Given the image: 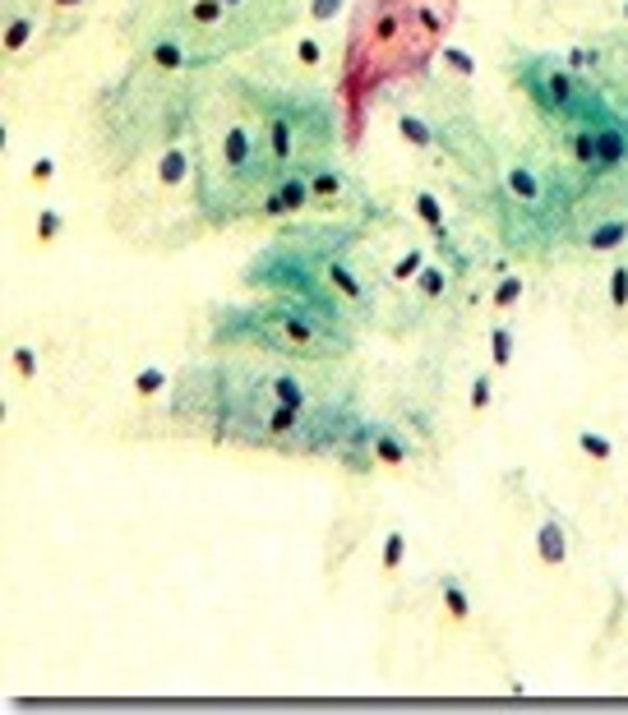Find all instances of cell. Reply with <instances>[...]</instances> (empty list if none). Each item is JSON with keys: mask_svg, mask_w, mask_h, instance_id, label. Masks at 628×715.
Returning <instances> with one entry per match:
<instances>
[{"mask_svg": "<svg viewBox=\"0 0 628 715\" xmlns=\"http://www.w3.org/2000/svg\"><path fill=\"white\" fill-rule=\"evenodd\" d=\"M10 365H14V374H19V379H33V374L42 370V356H37L33 342H19L10 351Z\"/></svg>", "mask_w": 628, "mask_h": 715, "instance_id": "obj_29", "label": "cell"}, {"mask_svg": "<svg viewBox=\"0 0 628 715\" xmlns=\"http://www.w3.org/2000/svg\"><path fill=\"white\" fill-rule=\"evenodd\" d=\"M347 5H351V0H310V5H305V14H310L314 24H338L342 14H347Z\"/></svg>", "mask_w": 628, "mask_h": 715, "instance_id": "obj_32", "label": "cell"}, {"mask_svg": "<svg viewBox=\"0 0 628 715\" xmlns=\"http://www.w3.org/2000/svg\"><path fill=\"white\" fill-rule=\"evenodd\" d=\"M314 203V190H310V167H287L273 176V185H264V203H259V213L264 217H296L305 213Z\"/></svg>", "mask_w": 628, "mask_h": 715, "instance_id": "obj_3", "label": "cell"}, {"mask_svg": "<svg viewBox=\"0 0 628 715\" xmlns=\"http://www.w3.org/2000/svg\"><path fill=\"white\" fill-rule=\"evenodd\" d=\"M564 148H568V157H573V167L601 171V153H596V125H587V120H573V130L564 134Z\"/></svg>", "mask_w": 628, "mask_h": 715, "instance_id": "obj_10", "label": "cell"}, {"mask_svg": "<svg viewBox=\"0 0 628 715\" xmlns=\"http://www.w3.org/2000/svg\"><path fill=\"white\" fill-rule=\"evenodd\" d=\"M430 263V250H421V245H411V250L398 254V263L388 268V282L393 286H411L416 277H421V268Z\"/></svg>", "mask_w": 628, "mask_h": 715, "instance_id": "obj_20", "label": "cell"}, {"mask_svg": "<svg viewBox=\"0 0 628 715\" xmlns=\"http://www.w3.org/2000/svg\"><path fill=\"white\" fill-rule=\"evenodd\" d=\"M324 273H328V286H333V291H338L342 300H365L361 277L351 273V268H347L342 259H328V268H324Z\"/></svg>", "mask_w": 628, "mask_h": 715, "instance_id": "obj_22", "label": "cell"}, {"mask_svg": "<svg viewBox=\"0 0 628 715\" xmlns=\"http://www.w3.org/2000/svg\"><path fill=\"white\" fill-rule=\"evenodd\" d=\"M370 453H375V462H384V466H407L411 443L402 439L398 429H375V439H370Z\"/></svg>", "mask_w": 628, "mask_h": 715, "instance_id": "obj_18", "label": "cell"}, {"mask_svg": "<svg viewBox=\"0 0 628 715\" xmlns=\"http://www.w3.org/2000/svg\"><path fill=\"white\" fill-rule=\"evenodd\" d=\"M393 130H398V139L407 143V148H421V153L439 143V130L421 116V111H398V116H393Z\"/></svg>", "mask_w": 628, "mask_h": 715, "instance_id": "obj_12", "label": "cell"}, {"mask_svg": "<svg viewBox=\"0 0 628 715\" xmlns=\"http://www.w3.org/2000/svg\"><path fill=\"white\" fill-rule=\"evenodd\" d=\"M619 24L628 28V0H619Z\"/></svg>", "mask_w": 628, "mask_h": 715, "instance_id": "obj_35", "label": "cell"}, {"mask_svg": "<svg viewBox=\"0 0 628 715\" xmlns=\"http://www.w3.org/2000/svg\"><path fill=\"white\" fill-rule=\"evenodd\" d=\"M522 296H527V277H522V273H504V277L495 282V291H490L495 310H513Z\"/></svg>", "mask_w": 628, "mask_h": 715, "instance_id": "obj_25", "label": "cell"}, {"mask_svg": "<svg viewBox=\"0 0 628 715\" xmlns=\"http://www.w3.org/2000/svg\"><path fill=\"white\" fill-rule=\"evenodd\" d=\"M328 328L310 314V305H296V300H282V305H268V310L254 314V337L291 356H333L342 342H328Z\"/></svg>", "mask_w": 628, "mask_h": 715, "instance_id": "obj_1", "label": "cell"}, {"mask_svg": "<svg viewBox=\"0 0 628 715\" xmlns=\"http://www.w3.org/2000/svg\"><path fill=\"white\" fill-rule=\"evenodd\" d=\"M222 5H227V10H241V5H245V0H222Z\"/></svg>", "mask_w": 628, "mask_h": 715, "instance_id": "obj_36", "label": "cell"}, {"mask_svg": "<svg viewBox=\"0 0 628 715\" xmlns=\"http://www.w3.org/2000/svg\"><path fill=\"white\" fill-rule=\"evenodd\" d=\"M33 33H37V10L33 5H24V10H10V19H5V56H24L28 47H33Z\"/></svg>", "mask_w": 628, "mask_h": 715, "instance_id": "obj_11", "label": "cell"}, {"mask_svg": "<svg viewBox=\"0 0 628 715\" xmlns=\"http://www.w3.org/2000/svg\"><path fill=\"white\" fill-rule=\"evenodd\" d=\"M347 185H351V180L342 176L338 167H328V162H314V167H310L314 203H333V199H342V194H347Z\"/></svg>", "mask_w": 628, "mask_h": 715, "instance_id": "obj_15", "label": "cell"}, {"mask_svg": "<svg viewBox=\"0 0 628 715\" xmlns=\"http://www.w3.org/2000/svg\"><path fill=\"white\" fill-rule=\"evenodd\" d=\"M573 448H578L582 457H587V462H596V466H605V462H615V439H610V434H605V429H578V434H573Z\"/></svg>", "mask_w": 628, "mask_h": 715, "instance_id": "obj_16", "label": "cell"}, {"mask_svg": "<svg viewBox=\"0 0 628 715\" xmlns=\"http://www.w3.org/2000/svg\"><path fill=\"white\" fill-rule=\"evenodd\" d=\"M222 19H227V5H222V0H190L194 28H222Z\"/></svg>", "mask_w": 628, "mask_h": 715, "instance_id": "obj_27", "label": "cell"}, {"mask_svg": "<svg viewBox=\"0 0 628 715\" xmlns=\"http://www.w3.org/2000/svg\"><path fill=\"white\" fill-rule=\"evenodd\" d=\"M51 176H56V153H42L28 167V185H51Z\"/></svg>", "mask_w": 628, "mask_h": 715, "instance_id": "obj_33", "label": "cell"}, {"mask_svg": "<svg viewBox=\"0 0 628 715\" xmlns=\"http://www.w3.org/2000/svg\"><path fill=\"white\" fill-rule=\"evenodd\" d=\"M88 0H51V10H84Z\"/></svg>", "mask_w": 628, "mask_h": 715, "instance_id": "obj_34", "label": "cell"}, {"mask_svg": "<svg viewBox=\"0 0 628 715\" xmlns=\"http://www.w3.org/2000/svg\"><path fill=\"white\" fill-rule=\"evenodd\" d=\"M485 346H490V365L508 370V365L518 360V333H513V323H495V328L485 333Z\"/></svg>", "mask_w": 628, "mask_h": 715, "instance_id": "obj_17", "label": "cell"}, {"mask_svg": "<svg viewBox=\"0 0 628 715\" xmlns=\"http://www.w3.org/2000/svg\"><path fill=\"white\" fill-rule=\"evenodd\" d=\"M167 383H171V370H162V365H144V370H134L130 388H134V397L153 402V397L167 393Z\"/></svg>", "mask_w": 628, "mask_h": 715, "instance_id": "obj_21", "label": "cell"}, {"mask_svg": "<svg viewBox=\"0 0 628 715\" xmlns=\"http://www.w3.org/2000/svg\"><path fill=\"white\" fill-rule=\"evenodd\" d=\"M199 171H204V162L194 157L190 143H167V148H162V157H157V185H167V190H181V185H190Z\"/></svg>", "mask_w": 628, "mask_h": 715, "instance_id": "obj_7", "label": "cell"}, {"mask_svg": "<svg viewBox=\"0 0 628 715\" xmlns=\"http://www.w3.org/2000/svg\"><path fill=\"white\" fill-rule=\"evenodd\" d=\"M33 231H37V240H42V245H51V240L65 231V213H61V208H37V227Z\"/></svg>", "mask_w": 628, "mask_h": 715, "instance_id": "obj_31", "label": "cell"}, {"mask_svg": "<svg viewBox=\"0 0 628 715\" xmlns=\"http://www.w3.org/2000/svg\"><path fill=\"white\" fill-rule=\"evenodd\" d=\"M439 600H444V614H448V623H458V628H467L471 623V586L462 582L458 572H439Z\"/></svg>", "mask_w": 628, "mask_h": 715, "instance_id": "obj_9", "label": "cell"}, {"mask_svg": "<svg viewBox=\"0 0 628 715\" xmlns=\"http://www.w3.org/2000/svg\"><path fill=\"white\" fill-rule=\"evenodd\" d=\"M402 559H407V531H402V526H388L384 540H379V563H384V572H398Z\"/></svg>", "mask_w": 628, "mask_h": 715, "instance_id": "obj_23", "label": "cell"}, {"mask_svg": "<svg viewBox=\"0 0 628 715\" xmlns=\"http://www.w3.org/2000/svg\"><path fill=\"white\" fill-rule=\"evenodd\" d=\"M411 286H416V296H421V300H444V296H448V286H453V273H448L444 263L430 259V263L421 268V277H416Z\"/></svg>", "mask_w": 628, "mask_h": 715, "instance_id": "obj_19", "label": "cell"}, {"mask_svg": "<svg viewBox=\"0 0 628 715\" xmlns=\"http://www.w3.org/2000/svg\"><path fill=\"white\" fill-rule=\"evenodd\" d=\"M499 190H504V199L513 203V208L536 213V208L550 199V176H545L536 162H508L504 176H499Z\"/></svg>", "mask_w": 628, "mask_h": 715, "instance_id": "obj_4", "label": "cell"}, {"mask_svg": "<svg viewBox=\"0 0 628 715\" xmlns=\"http://www.w3.org/2000/svg\"><path fill=\"white\" fill-rule=\"evenodd\" d=\"M490 397H495V365H490V370H481L476 379H471L467 406H471V411H485V406H490Z\"/></svg>", "mask_w": 628, "mask_h": 715, "instance_id": "obj_28", "label": "cell"}, {"mask_svg": "<svg viewBox=\"0 0 628 715\" xmlns=\"http://www.w3.org/2000/svg\"><path fill=\"white\" fill-rule=\"evenodd\" d=\"M439 65H444V70H453L458 79H471V74H476V56H471V51H462V47H444V51H439Z\"/></svg>", "mask_w": 628, "mask_h": 715, "instance_id": "obj_30", "label": "cell"}, {"mask_svg": "<svg viewBox=\"0 0 628 715\" xmlns=\"http://www.w3.org/2000/svg\"><path fill=\"white\" fill-rule=\"evenodd\" d=\"M411 203H416V217L425 222V231H430V236H439V240H448V222H453V217H448L444 199H439L435 190H416V194H411Z\"/></svg>", "mask_w": 628, "mask_h": 715, "instance_id": "obj_14", "label": "cell"}, {"mask_svg": "<svg viewBox=\"0 0 628 715\" xmlns=\"http://www.w3.org/2000/svg\"><path fill=\"white\" fill-rule=\"evenodd\" d=\"M568 554H573V536H568L564 517L545 513L541 522H536V559H541L545 568H559V563H568Z\"/></svg>", "mask_w": 628, "mask_h": 715, "instance_id": "obj_8", "label": "cell"}, {"mask_svg": "<svg viewBox=\"0 0 628 715\" xmlns=\"http://www.w3.org/2000/svg\"><path fill=\"white\" fill-rule=\"evenodd\" d=\"M582 254H619L628 245V208H615V213H596L582 222V231L573 236Z\"/></svg>", "mask_w": 628, "mask_h": 715, "instance_id": "obj_5", "label": "cell"}, {"mask_svg": "<svg viewBox=\"0 0 628 715\" xmlns=\"http://www.w3.org/2000/svg\"><path fill=\"white\" fill-rule=\"evenodd\" d=\"M605 296H610V310H628V259L610 263V282H605Z\"/></svg>", "mask_w": 628, "mask_h": 715, "instance_id": "obj_26", "label": "cell"}, {"mask_svg": "<svg viewBox=\"0 0 628 715\" xmlns=\"http://www.w3.org/2000/svg\"><path fill=\"white\" fill-rule=\"evenodd\" d=\"M328 60V42L324 37H296V65H301L305 74H319Z\"/></svg>", "mask_w": 628, "mask_h": 715, "instance_id": "obj_24", "label": "cell"}, {"mask_svg": "<svg viewBox=\"0 0 628 715\" xmlns=\"http://www.w3.org/2000/svg\"><path fill=\"white\" fill-rule=\"evenodd\" d=\"M264 153L278 171L301 167V157L314 153L310 130L296 120V111H291L287 102H273V107L264 111Z\"/></svg>", "mask_w": 628, "mask_h": 715, "instance_id": "obj_2", "label": "cell"}, {"mask_svg": "<svg viewBox=\"0 0 628 715\" xmlns=\"http://www.w3.org/2000/svg\"><path fill=\"white\" fill-rule=\"evenodd\" d=\"M259 148H264V143H259V134H254L245 120H227V130H222V139H218V157L231 176H254Z\"/></svg>", "mask_w": 628, "mask_h": 715, "instance_id": "obj_6", "label": "cell"}, {"mask_svg": "<svg viewBox=\"0 0 628 715\" xmlns=\"http://www.w3.org/2000/svg\"><path fill=\"white\" fill-rule=\"evenodd\" d=\"M148 60H153L157 74H181L190 65V51H185V37H153V47H148Z\"/></svg>", "mask_w": 628, "mask_h": 715, "instance_id": "obj_13", "label": "cell"}]
</instances>
